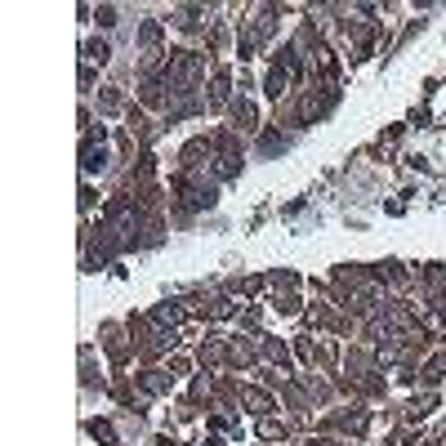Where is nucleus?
I'll use <instances>...</instances> for the list:
<instances>
[{
    "label": "nucleus",
    "mask_w": 446,
    "mask_h": 446,
    "mask_svg": "<svg viewBox=\"0 0 446 446\" xmlns=\"http://www.w3.org/2000/svg\"><path fill=\"white\" fill-rule=\"evenodd\" d=\"M259 433H263V437H282V424H272V420H263V424H259Z\"/></svg>",
    "instance_id": "4"
},
{
    "label": "nucleus",
    "mask_w": 446,
    "mask_h": 446,
    "mask_svg": "<svg viewBox=\"0 0 446 446\" xmlns=\"http://www.w3.org/2000/svg\"><path fill=\"white\" fill-rule=\"evenodd\" d=\"M201 68H206V63L196 58V54H179V58L170 63V85H174L179 94H188V90L196 85V76H201Z\"/></svg>",
    "instance_id": "1"
},
{
    "label": "nucleus",
    "mask_w": 446,
    "mask_h": 446,
    "mask_svg": "<svg viewBox=\"0 0 446 446\" xmlns=\"http://www.w3.org/2000/svg\"><path fill=\"white\" fill-rule=\"evenodd\" d=\"M201 446H219V442H214V437H210V442H201Z\"/></svg>",
    "instance_id": "6"
},
{
    "label": "nucleus",
    "mask_w": 446,
    "mask_h": 446,
    "mask_svg": "<svg viewBox=\"0 0 446 446\" xmlns=\"http://www.w3.org/2000/svg\"><path fill=\"white\" fill-rule=\"evenodd\" d=\"M286 85H290V68H272L268 72V98H282Z\"/></svg>",
    "instance_id": "2"
},
{
    "label": "nucleus",
    "mask_w": 446,
    "mask_h": 446,
    "mask_svg": "<svg viewBox=\"0 0 446 446\" xmlns=\"http://www.w3.org/2000/svg\"><path fill=\"white\" fill-rule=\"evenodd\" d=\"M85 58H94V63H107V45H103V41H90V45H85Z\"/></svg>",
    "instance_id": "3"
},
{
    "label": "nucleus",
    "mask_w": 446,
    "mask_h": 446,
    "mask_svg": "<svg viewBox=\"0 0 446 446\" xmlns=\"http://www.w3.org/2000/svg\"><path fill=\"white\" fill-rule=\"evenodd\" d=\"M90 433H94V437H103V442H112V428H107V424H90Z\"/></svg>",
    "instance_id": "5"
}]
</instances>
